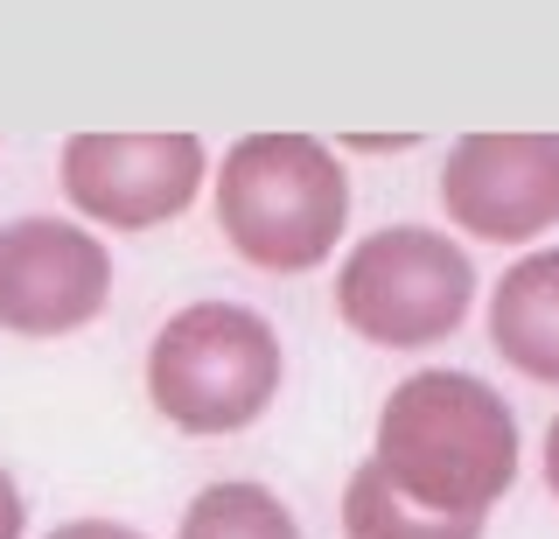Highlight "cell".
Masks as SVG:
<instances>
[{"label":"cell","mask_w":559,"mask_h":539,"mask_svg":"<svg viewBox=\"0 0 559 539\" xmlns=\"http://www.w3.org/2000/svg\"><path fill=\"white\" fill-rule=\"evenodd\" d=\"M371 462L427 512L483 518L518 483V413L476 372H413L378 407Z\"/></svg>","instance_id":"6da1fadb"},{"label":"cell","mask_w":559,"mask_h":539,"mask_svg":"<svg viewBox=\"0 0 559 539\" xmlns=\"http://www.w3.org/2000/svg\"><path fill=\"white\" fill-rule=\"evenodd\" d=\"M546 491L559 497V421L546 427Z\"/></svg>","instance_id":"4fadbf2b"},{"label":"cell","mask_w":559,"mask_h":539,"mask_svg":"<svg viewBox=\"0 0 559 539\" xmlns=\"http://www.w3.org/2000/svg\"><path fill=\"white\" fill-rule=\"evenodd\" d=\"M489 351L538 386H559V253H524L489 288Z\"/></svg>","instance_id":"ba28073f"},{"label":"cell","mask_w":559,"mask_h":539,"mask_svg":"<svg viewBox=\"0 0 559 539\" xmlns=\"http://www.w3.org/2000/svg\"><path fill=\"white\" fill-rule=\"evenodd\" d=\"M175 539H301V526L266 483H210L189 497Z\"/></svg>","instance_id":"30bf717a"},{"label":"cell","mask_w":559,"mask_h":539,"mask_svg":"<svg viewBox=\"0 0 559 539\" xmlns=\"http://www.w3.org/2000/svg\"><path fill=\"white\" fill-rule=\"evenodd\" d=\"M210 176L197 133H70L63 197L105 232H154L182 218Z\"/></svg>","instance_id":"5b68a950"},{"label":"cell","mask_w":559,"mask_h":539,"mask_svg":"<svg viewBox=\"0 0 559 539\" xmlns=\"http://www.w3.org/2000/svg\"><path fill=\"white\" fill-rule=\"evenodd\" d=\"M476 308V267L448 232L384 224L364 232L336 267V316L378 351H427Z\"/></svg>","instance_id":"277c9868"},{"label":"cell","mask_w":559,"mask_h":539,"mask_svg":"<svg viewBox=\"0 0 559 539\" xmlns=\"http://www.w3.org/2000/svg\"><path fill=\"white\" fill-rule=\"evenodd\" d=\"M343 539H483V518L427 512L406 491H392L378 462H357L343 483Z\"/></svg>","instance_id":"9c48e42d"},{"label":"cell","mask_w":559,"mask_h":539,"mask_svg":"<svg viewBox=\"0 0 559 539\" xmlns=\"http://www.w3.org/2000/svg\"><path fill=\"white\" fill-rule=\"evenodd\" d=\"M441 211L483 246H532L559 224V133H468L441 162Z\"/></svg>","instance_id":"8992f818"},{"label":"cell","mask_w":559,"mask_h":539,"mask_svg":"<svg viewBox=\"0 0 559 539\" xmlns=\"http://www.w3.org/2000/svg\"><path fill=\"white\" fill-rule=\"evenodd\" d=\"M349 224V176L314 133H245L217 168V232L266 273H308Z\"/></svg>","instance_id":"7a4b0ae2"},{"label":"cell","mask_w":559,"mask_h":539,"mask_svg":"<svg viewBox=\"0 0 559 539\" xmlns=\"http://www.w3.org/2000/svg\"><path fill=\"white\" fill-rule=\"evenodd\" d=\"M43 539H147V532L119 526V518H70V526H57V532H43Z\"/></svg>","instance_id":"8fae6325"},{"label":"cell","mask_w":559,"mask_h":539,"mask_svg":"<svg viewBox=\"0 0 559 539\" xmlns=\"http://www.w3.org/2000/svg\"><path fill=\"white\" fill-rule=\"evenodd\" d=\"M112 302V253L98 232L63 218L0 224V329L8 337H70Z\"/></svg>","instance_id":"52a82bcc"},{"label":"cell","mask_w":559,"mask_h":539,"mask_svg":"<svg viewBox=\"0 0 559 539\" xmlns=\"http://www.w3.org/2000/svg\"><path fill=\"white\" fill-rule=\"evenodd\" d=\"M280 337L245 302H189L147 343V399L182 434H238L280 399Z\"/></svg>","instance_id":"3957f363"},{"label":"cell","mask_w":559,"mask_h":539,"mask_svg":"<svg viewBox=\"0 0 559 539\" xmlns=\"http://www.w3.org/2000/svg\"><path fill=\"white\" fill-rule=\"evenodd\" d=\"M28 532V504H22V483L0 469V539H22Z\"/></svg>","instance_id":"7c38bea8"}]
</instances>
